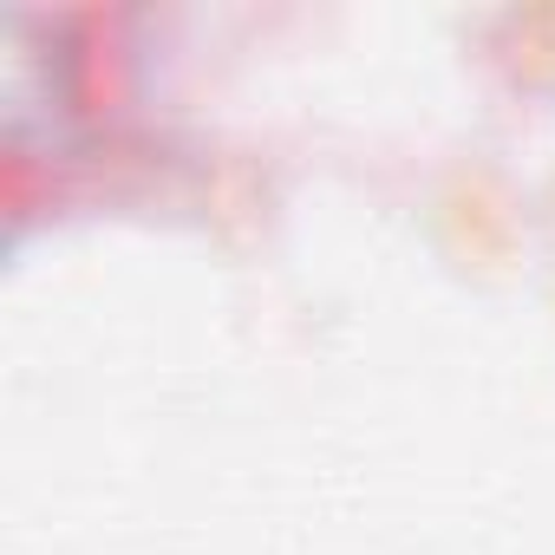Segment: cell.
Instances as JSON below:
<instances>
[{
	"instance_id": "6da1fadb",
	"label": "cell",
	"mask_w": 555,
	"mask_h": 555,
	"mask_svg": "<svg viewBox=\"0 0 555 555\" xmlns=\"http://www.w3.org/2000/svg\"><path fill=\"white\" fill-rule=\"evenodd\" d=\"M431 222L464 274H509L529 248V203L490 164H457L431 203Z\"/></svg>"
},
{
	"instance_id": "7a4b0ae2",
	"label": "cell",
	"mask_w": 555,
	"mask_h": 555,
	"mask_svg": "<svg viewBox=\"0 0 555 555\" xmlns=\"http://www.w3.org/2000/svg\"><path fill=\"white\" fill-rule=\"evenodd\" d=\"M503 53L522 79L555 86V8L548 14H503Z\"/></svg>"
}]
</instances>
